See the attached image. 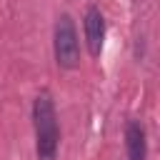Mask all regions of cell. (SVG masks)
<instances>
[{
    "mask_svg": "<svg viewBox=\"0 0 160 160\" xmlns=\"http://www.w3.org/2000/svg\"><path fill=\"white\" fill-rule=\"evenodd\" d=\"M125 155H128V160H145L148 158L145 128L140 120H128V125H125Z\"/></svg>",
    "mask_w": 160,
    "mask_h": 160,
    "instance_id": "4",
    "label": "cell"
},
{
    "mask_svg": "<svg viewBox=\"0 0 160 160\" xmlns=\"http://www.w3.org/2000/svg\"><path fill=\"white\" fill-rule=\"evenodd\" d=\"M52 52H55V62L62 70H75L80 65V40H78V30L75 22L68 12H62L55 22V32H52Z\"/></svg>",
    "mask_w": 160,
    "mask_h": 160,
    "instance_id": "2",
    "label": "cell"
},
{
    "mask_svg": "<svg viewBox=\"0 0 160 160\" xmlns=\"http://www.w3.org/2000/svg\"><path fill=\"white\" fill-rule=\"evenodd\" d=\"M32 128H35V155L38 160H58L60 128L52 95L42 90L32 100Z\"/></svg>",
    "mask_w": 160,
    "mask_h": 160,
    "instance_id": "1",
    "label": "cell"
},
{
    "mask_svg": "<svg viewBox=\"0 0 160 160\" xmlns=\"http://www.w3.org/2000/svg\"><path fill=\"white\" fill-rule=\"evenodd\" d=\"M82 28H85V45L90 50L92 58H100L102 52V40H105V18L100 12L98 5H90L85 10V20H82Z\"/></svg>",
    "mask_w": 160,
    "mask_h": 160,
    "instance_id": "3",
    "label": "cell"
}]
</instances>
